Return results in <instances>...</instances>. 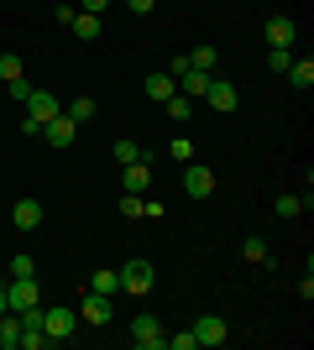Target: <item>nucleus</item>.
I'll list each match as a JSON object with an SVG mask.
<instances>
[{
    "label": "nucleus",
    "instance_id": "nucleus-13",
    "mask_svg": "<svg viewBox=\"0 0 314 350\" xmlns=\"http://www.w3.org/2000/svg\"><path fill=\"white\" fill-rule=\"evenodd\" d=\"M11 225L16 230H37V225H42V204H37V199H21V204L11 209Z\"/></svg>",
    "mask_w": 314,
    "mask_h": 350
},
{
    "label": "nucleus",
    "instance_id": "nucleus-4",
    "mask_svg": "<svg viewBox=\"0 0 314 350\" xmlns=\"http://www.w3.org/2000/svg\"><path fill=\"white\" fill-rule=\"evenodd\" d=\"M131 340H136V345H142V350H163V324H157V314H136V319H131Z\"/></svg>",
    "mask_w": 314,
    "mask_h": 350
},
{
    "label": "nucleus",
    "instance_id": "nucleus-33",
    "mask_svg": "<svg viewBox=\"0 0 314 350\" xmlns=\"http://www.w3.org/2000/svg\"><path fill=\"white\" fill-rule=\"evenodd\" d=\"M5 89H11V100H27V94H31V84H27V73H21V79H11V84H5Z\"/></svg>",
    "mask_w": 314,
    "mask_h": 350
},
{
    "label": "nucleus",
    "instance_id": "nucleus-36",
    "mask_svg": "<svg viewBox=\"0 0 314 350\" xmlns=\"http://www.w3.org/2000/svg\"><path fill=\"white\" fill-rule=\"evenodd\" d=\"M0 314H11V298H5V282H0Z\"/></svg>",
    "mask_w": 314,
    "mask_h": 350
},
{
    "label": "nucleus",
    "instance_id": "nucleus-14",
    "mask_svg": "<svg viewBox=\"0 0 314 350\" xmlns=\"http://www.w3.org/2000/svg\"><path fill=\"white\" fill-rule=\"evenodd\" d=\"M293 37H299V27L288 16H272L267 21V47H293Z\"/></svg>",
    "mask_w": 314,
    "mask_h": 350
},
{
    "label": "nucleus",
    "instance_id": "nucleus-7",
    "mask_svg": "<svg viewBox=\"0 0 314 350\" xmlns=\"http://www.w3.org/2000/svg\"><path fill=\"white\" fill-rule=\"evenodd\" d=\"M42 136H47V146H53V152H68V146H74V136H79V126L68 116H53L42 126Z\"/></svg>",
    "mask_w": 314,
    "mask_h": 350
},
{
    "label": "nucleus",
    "instance_id": "nucleus-21",
    "mask_svg": "<svg viewBox=\"0 0 314 350\" xmlns=\"http://www.w3.org/2000/svg\"><path fill=\"white\" fill-rule=\"evenodd\" d=\"M68 27H74V37H84V42H94V37H100V16H90V11H79L74 21H68Z\"/></svg>",
    "mask_w": 314,
    "mask_h": 350
},
{
    "label": "nucleus",
    "instance_id": "nucleus-23",
    "mask_svg": "<svg viewBox=\"0 0 314 350\" xmlns=\"http://www.w3.org/2000/svg\"><path fill=\"white\" fill-rule=\"evenodd\" d=\"M163 105H168V116L179 120V126H183L189 116H194V105H189V94H173V100H163Z\"/></svg>",
    "mask_w": 314,
    "mask_h": 350
},
{
    "label": "nucleus",
    "instance_id": "nucleus-28",
    "mask_svg": "<svg viewBox=\"0 0 314 350\" xmlns=\"http://www.w3.org/2000/svg\"><path fill=\"white\" fill-rule=\"evenodd\" d=\"M168 152H173V162H194V142H189V136H173Z\"/></svg>",
    "mask_w": 314,
    "mask_h": 350
},
{
    "label": "nucleus",
    "instance_id": "nucleus-2",
    "mask_svg": "<svg viewBox=\"0 0 314 350\" xmlns=\"http://www.w3.org/2000/svg\"><path fill=\"white\" fill-rule=\"evenodd\" d=\"M74 324H79V314L74 308H42V335H47V345H63V340L74 335Z\"/></svg>",
    "mask_w": 314,
    "mask_h": 350
},
{
    "label": "nucleus",
    "instance_id": "nucleus-12",
    "mask_svg": "<svg viewBox=\"0 0 314 350\" xmlns=\"http://www.w3.org/2000/svg\"><path fill=\"white\" fill-rule=\"evenodd\" d=\"M147 183H152V167H147V162L120 167V189H126V193H147Z\"/></svg>",
    "mask_w": 314,
    "mask_h": 350
},
{
    "label": "nucleus",
    "instance_id": "nucleus-25",
    "mask_svg": "<svg viewBox=\"0 0 314 350\" xmlns=\"http://www.w3.org/2000/svg\"><path fill=\"white\" fill-rule=\"evenodd\" d=\"M189 63H194V68H205V73H215L220 53H215V47H194V53H189Z\"/></svg>",
    "mask_w": 314,
    "mask_h": 350
},
{
    "label": "nucleus",
    "instance_id": "nucleus-11",
    "mask_svg": "<svg viewBox=\"0 0 314 350\" xmlns=\"http://www.w3.org/2000/svg\"><path fill=\"white\" fill-rule=\"evenodd\" d=\"M209 79H215V73H205V68H194V63H189V68L179 73V94H189V100H205Z\"/></svg>",
    "mask_w": 314,
    "mask_h": 350
},
{
    "label": "nucleus",
    "instance_id": "nucleus-30",
    "mask_svg": "<svg viewBox=\"0 0 314 350\" xmlns=\"http://www.w3.org/2000/svg\"><path fill=\"white\" fill-rule=\"evenodd\" d=\"M288 63H293V53H288V47H272V53H267V68H272V73H288Z\"/></svg>",
    "mask_w": 314,
    "mask_h": 350
},
{
    "label": "nucleus",
    "instance_id": "nucleus-31",
    "mask_svg": "<svg viewBox=\"0 0 314 350\" xmlns=\"http://www.w3.org/2000/svg\"><path fill=\"white\" fill-rule=\"evenodd\" d=\"M11 278H37V262H31V256H16V262H11Z\"/></svg>",
    "mask_w": 314,
    "mask_h": 350
},
{
    "label": "nucleus",
    "instance_id": "nucleus-26",
    "mask_svg": "<svg viewBox=\"0 0 314 350\" xmlns=\"http://www.w3.org/2000/svg\"><path fill=\"white\" fill-rule=\"evenodd\" d=\"M163 350H199V345H194V329H179V335H168V340H163Z\"/></svg>",
    "mask_w": 314,
    "mask_h": 350
},
{
    "label": "nucleus",
    "instance_id": "nucleus-29",
    "mask_svg": "<svg viewBox=\"0 0 314 350\" xmlns=\"http://www.w3.org/2000/svg\"><path fill=\"white\" fill-rule=\"evenodd\" d=\"M0 79H5V84L21 79V58H16V53H0Z\"/></svg>",
    "mask_w": 314,
    "mask_h": 350
},
{
    "label": "nucleus",
    "instance_id": "nucleus-16",
    "mask_svg": "<svg viewBox=\"0 0 314 350\" xmlns=\"http://www.w3.org/2000/svg\"><path fill=\"white\" fill-rule=\"evenodd\" d=\"M241 256H246V262H257V267H272V251H267V241H262V235H246Z\"/></svg>",
    "mask_w": 314,
    "mask_h": 350
},
{
    "label": "nucleus",
    "instance_id": "nucleus-10",
    "mask_svg": "<svg viewBox=\"0 0 314 350\" xmlns=\"http://www.w3.org/2000/svg\"><path fill=\"white\" fill-rule=\"evenodd\" d=\"M183 193L189 199H209L215 193V173L209 167H183Z\"/></svg>",
    "mask_w": 314,
    "mask_h": 350
},
{
    "label": "nucleus",
    "instance_id": "nucleus-3",
    "mask_svg": "<svg viewBox=\"0 0 314 350\" xmlns=\"http://www.w3.org/2000/svg\"><path fill=\"white\" fill-rule=\"evenodd\" d=\"M21 105H27L21 116H27V120H37V126H47V120H53V116H63L58 94H53V89H37V84H31V94H27V100H21Z\"/></svg>",
    "mask_w": 314,
    "mask_h": 350
},
{
    "label": "nucleus",
    "instance_id": "nucleus-9",
    "mask_svg": "<svg viewBox=\"0 0 314 350\" xmlns=\"http://www.w3.org/2000/svg\"><path fill=\"white\" fill-rule=\"evenodd\" d=\"M194 345H225V319L220 314H199L194 319Z\"/></svg>",
    "mask_w": 314,
    "mask_h": 350
},
{
    "label": "nucleus",
    "instance_id": "nucleus-22",
    "mask_svg": "<svg viewBox=\"0 0 314 350\" xmlns=\"http://www.w3.org/2000/svg\"><path fill=\"white\" fill-rule=\"evenodd\" d=\"M90 288L110 298V293H120V278H116V272H110V267H100V272H94V282H90Z\"/></svg>",
    "mask_w": 314,
    "mask_h": 350
},
{
    "label": "nucleus",
    "instance_id": "nucleus-17",
    "mask_svg": "<svg viewBox=\"0 0 314 350\" xmlns=\"http://www.w3.org/2000/svg\"><path fill=\"white\" fill-rule=\"evenodd\" d=\"M63 116L74 120V126H90V120H94V100H90V94H79L74 105H63Z\"/></svg>",
    "mask_w": 314,
    "mask_h": 350
},
{
    "label": "nucleus",
    "instance_id": "nucleus-18",
    "mask_svg": "<svg viewBox=\"0 0 314 350\" xmlns=\"http://www.w3.org/2000/svg\"><path fill=\"white\" fill-rule=\"evenodd\" d=\"M110 152H116V162H120V167H131V162H147V152H142V146H136L131 136H120V142L110 146Z\"/></svg>",
    "mask_w": 314,
    "mask_h": 350
},
{
    "label": "nucleus",
    "instance_id": "nucleus-6",
    "mask_svg": "<svg viewBox=\"0 0 314 350\" xmlns=\"http://www.w3.org/2000/svg\"><path fill=\"white\" fill-rule=\"evenodd\" d=\"M79 319H90L94 324V329H100V324H110V319H116V308H110V298H105V293H84V304H79Z\"/></svg>",
    "mask_w": 314,
    "mask_h": 350
},
{
    "label": "nucleus",
    "instance_id": "nucleus-32",
    "mask_svg": "<svg viewBox=\"0 0 314 350\" xmlns=\"http://www.w3.org/2000/svg\"><path fill=\"white\" fill-rule=\"evenodd\" d=\"M53 16H58L63 27H68V21H74V16H79V5H68V0H58V5H53Z\"/></svg>",
    "mask_w": 314,
    "mask_h": 350
},
{
    "label": "nucleus",
    "instance_id": "nucleus-34",
    "mask_svg": "<svg viewBox=\"0 0 314 350\" xmlns=\"http://www.w3.org/2000/svg\"><path fill=\"white\" fill-rule=\"evenodd\" d=\"M105 5H110V0H79V11H90V16H100Z\"/></svg>",
    "mask_w": 314,
    "mask_h": 350
},
{
    "label": "nucleus",
    "instance_id": "nucleus-35",
    "mask_svg": "<svg viewBox=\"0 0 314 350\" xmlns=\"http://www.w3.org/2000/svg\"><path fill=\"white\" fill-rule=\"evenodd\" d=\"M126 5H131V11H136V16H147V11H152V5H157V0H126Z\"/></svg>",
    "mask_w": 314,
    "mask_h": 350
},
{
    "label": "nucleus",
    "instance_id": "nucleus-24",
    "mask_svg": "<svg viewBox=\"0 0 314 350\" xmlns=\"http://www.w3.org/2000/svg\"><path fill=\"white\" fill-rule=\"evenodd\" d=\"M272 209H278L283 219H293V215H304V199H299V193H278V204H272Z\"/></svg>",
    "mask_w": 314,
    "mask_h": 350
},
{
    "label": "nucleus",
    "instance_id": "nucleus-8",
    "mask_svg": "<svg viewBox=\"0 0 314 350\" xmlns=\"http://www.w3.org/2000/svg\"><path fill=\"white\" fill-rule=\"evenodd\" d=\"M205 100H209V110H220V116H231V110L241 105V94H236V84H225V79H209Z\"/></svg>",
    "mask_w": 314,
    "mask_h": 350
},
{
    "label": "nucleus",
    "instance_id": "nucleus-27",
    "mask_svg": "<svg viewBox=\"0 0 314 350\" xmlns=\"http://www.w3.org/2000/svg\"><path fill=\"white\" fill-rule=\"evenodd\" d=\"M120 215H126V219L147 215V199H142V193H126V199H120Z\"/></svg>",
    "mask_w": 314,
    "mask_h": 350
},
{
    "label": "nucleus",
    "instance_id": "nucleus-1",
    "mask_svg": "<svg viewBox=\"0 0 314 350\" xmlns=\"http://www.w3.org/2000/svg\"><path fill=\"white\" fill-rule=\"evenodd\" d=\"M116 278H120V293L142 298V293H152L157 272H152V262H126V267H116Z\"/></svg>",
    "mask_w": 314,
    "mask_h": 350
},
{
    "label": "nucleus",
    "instance_id": "nucleus-5",
    "mask_svg": "<svg viewBox=\"0 0 314 350\" xmlns=\"http://www.w3.org/2000/svg\"><path fill=\"white\" fill-rule=\"evenodd\" d=\"M5 298H11V314H21V308L42 304V288H37V278H11L5 282Z\"/></svg>",
    "mask_w": 314,
    "mask_h": 350
},
{
    "label": "nucleus",
    "instance_id": "nucleus-20",
    "mask_svg": "<svg viewBox=\"0 0 314 350\" xmlns=\"http://www.w3.org/2000/svg\"><path fill=\"white\" fill-rule=\"evenodd\" d=\"M283 79H288V84H293V89H309V84H314V63H309V58L288 63V73H283Z\"/></svg>",
    "mask_w": 314,
    "mask_h": 350
},
{
    "label": "nucleus",
    "instance_id": "nucleus-19",
    "mask_svg": "<svg viewBox=\"0 0 314 350\" xmlns=\"http://www.w3.org/2000/svg\"><path fill=\"white\" fill-rule=\"evenodd\" d=\"M16 345H21V319L0 314V350H16Z\"/></svg>",
    "mask_w": 314,
    "mask_h": 350
},
{
    "label": "nucleus",
    "instance_id": "nucleus-15",
    "mask_svg": "<svg viewBox=\"0 0 314 350\" xmlns=\"http://www.w3.org/2000/svg\"><path fill=\"white\" fill-rule=\"evenodd\" d=\"M147 94H152L157 105L173 100V94H179V79H173V73H147Z\"/></svg>",
    "mask_w": 314,
    "mask_h": 350
}]
</instances>
